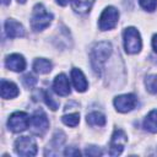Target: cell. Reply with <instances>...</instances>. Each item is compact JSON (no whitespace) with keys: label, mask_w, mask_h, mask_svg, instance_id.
<instances>
[{"label":"cell","mask_w":157,"mask_h":157,"mask_svg":"<svg viewBox=\"0 0 157 157\" xmlns=\"http://www.w3.org/2000/svg\"><path fill=\"white\" fill-rule=\"evenodd\" d=\"M112 53V44L108 42H99L94 44L91 52V65L93 71L101 76L103 65Z\"/></svg>","instance_id":"6da1fadb"},{"label":"cell","mask_w":157,"mask_h":157,"mask_svg":"<svg viewBox=\"0 0 157 157\" xmlns=\"http://www.w3.org/2000/svg\"><path fill=\"white\" fill-rule=\"evenodd\" d=\"M15 151L17 155L23 157H31L37 153V144L32 137L22 136L15 142Z\"/></svg>","instance_id":"8992f818"},{"label":"cell","mask_w":157,"mask_h":157,"mask_svg":"<svg viewBox=\"0 0 157 157\" xmlns=\"http://www.w3.org/2000/svg\"><path fill=\"white\" fill-rule=\"evenodd\" d=\"M22 81H23V83H25V86L26 87H33L34 85H36V82H37V78H34L31 74H27V75H25L23 76V78H22Z\"/></svg>","instance_id":"603a6c76"},{"label":"cell","mask_w":157,"mask_h":157,"mask_svg":"<svg viewBox=\"0 0 157 157\" xmlns=\"http://www.w3.org/2000/svg\"><path fill=\"white\" fill-rule=\"evenodd\" d=\"M31 124V119L25 112H15L10 115L7 120V126L13 132H21L28 128Z\"/></svg>","instance_id":"5b68a950"},{"label":"cell","mask_w":157,"mask_h":157,"mask_svg":"<svg viewBox=\"0 0 157 157\" xmlns=\"http://www.w3.org/2000/svg\"><path fill=\"white\" fill-rule=\"evenodd\" d=\"M53 90L56 94L59 96H67L70 94V83H69V80L66 77V75L64 74H59L54 82H53Z\"/></svg>","instance_id":"30bf717a"},{"label":"cell","mask_w":157,"mask_h":157,"mask_svg":"<svg viewBox=\"0 0 157 157\" xmlns=\"http://www.w3.org/2000/svg\"><path fill=\"white\" fill-rule=\"evenodd\" d=\"M63 123L65 125H69V126H76L80 121V114L78 113H71V114H66V115H63L61 118Z\"/></svg>","instance_id":"ffe728a7"},{"label":"cell","mask_w":157,"mask_h":157,"mask_svg":"<svg viewBox=\"0 0 157 157\" xmlns=\"http://www.w3.org/2000/svg\"><path fill=\"white\" fill-rule=\"evenodd\" d=\"M2 4L4 5H7V4H10V0H2Z\"/></svg>","instance_id":"83f0119b"},{"label":"cell","mask_w":157,"mask_h":157,"mask_svg":"<svg viewBox=\"0 0 157 157\" xmlns=\"http://www.w3.org/2000/svg\"><path fill=\"white\" fill-rule=\"evenodd\" d=\"M16 96H18L17 86L13 82L1 80V97L5 99H10V98H15Z\"/></svg>","instance_id":"5bb4252c"},{"label":"cell","mask_w":157,"mask_h":157,"mask_svg":"<svg viewBox=\"0 0 157 157\" xmlns=\"http://www.w3.org/2000/svg\"><path fill=\"white\" fill-rule=\"evenodd\" d=\"M118 18H119V11L115 7H113V6L105 7L99 17V22H98L99 29L108 31V29L114 28L118 22Z\"/></svg>","instance_id":"277c9868"},{"label":"cell","mask_w":157,"mask_h":157,"mask_svg":"<svg viewBox=\"0 0 157 157\" xmlns=\"http://www.w3.org/2000/svg\"><path fill=\"white\" fill-rule=\"evenodd\" d=\"M64 155H65V156H80L81 152H80L76 147H67V148L65 150Z\"/></svg>","instance_id":"d4e9b609"},{"label":"cell","mask_w":157,"mask_h":157,"mask_svg":"<svg viewBox=\"0 0 157 157\" xmlns=\"http://www.w3.org/2000/svg\"><path fill=\"white\" fill-rule=\"evenodd\" d=\"M94 0H71L72 9L78 13H86L91 10Z\"/></svg>","instance_id":"2e32d148"},{"label":"cell","mask_w":157,"mask_h":157,"mask_svg":"<svg viewBox=\"0 0 157 157\" xmlns=\"http://www.w3.org/2000/svg\"><path fill=\"white\" fill-rule=\"evenodd\" d=\"M5 65L7 69L16 71V72H21L25 70L26 67V60L22 55L20 54H11L6 58L5 60Z\"/></svg>","instance_id":"8fae6325"},{"label":"cell","mask_w":157,"mask_h":157,"mask_svg":"<svg viewBox=\"0 0 157 157\" xmlns=\"http://www.w3.org/2000/svg\"><path fill=\"white\" fill-rule=\"evenodd\" d=\"M124 48L125 52L129 54H136L141 50L142 47V42H141V37L140 33L136 28L134 27H128L124 31Z\"/></svg>","instance_id":"3957f363"},{"label":"cell","mask_w":157,"mask_h":157,"mask_svg":"<svg viewBox=\"0 0 157 157\" xmlns=\"http://www.w3.org/2000/svg\"><path fill=\"white\" fill-rule=\"evenodd\" d=\"M5 32H6L7 37H10V38H18V37L25 36L23 26L12 18H10L5 22Z\"/></svg>","instance_id":"7c38bea8"},{"label":"cell","mask_w":157,"mask_h":157,"mask_svg":"<svg viewBox=\"0 0 157 157\" xmlns=\"http://www.w3.org/2000/svg\"><path fill=\"white\" fill-rule=\"evenodd\" d=\"M17 1H18V2H21V4H23V2L26 1V0H17Z\"/></svg>","instance_id":"f1b7e54d"},{"label":"cell","mask_w":157,"mask_h":157,"mask_svg":"<svg viewBox=\"0 0 157 157\" xmlns=\"http://www.w3.org/2000/svg\"><path fill=\"white\" fill-rule=\"evenodd\" d=\"M33 70L38 74H48L52 70V63L47 59L39 58L33 63Z\"/></svg>","instance_id":"e0dca14e"},{"label":"cell","mask_w":157,"mask_h":157,"mask_svg":"<svg viewBox=\"0 0 157 157\" xmlns=\"http://www.w3.org/2000/svg\"><path fill=\"white\" fill-rule=\"evenodd\" d=\"M140 5L148 12H152L157 7V0H140Z\"/></svg>","instance_id":"44dd1931"},{"label":"cell","mask_w":157,"mask_h":157,"mask_svg":"<svg viewBox=\"0 0 157 157\" xmlns=\"http://www.w3.org/2000/svg\"><path fill=\"white\" fill-rule=\"evenodd\" d=\"M71 80H72V83H74V87L76 88L77 92H85L88 87V83H87V80L83 75V72L80 70V69H76L74 67L71 70Z\"/></svg>","instance_id":"4fadbf2b"},{"label":"cell","mask_w":157,"mask_h":157,"mask_svg":"<svg viewBox=\"0 0 157 157\" xmlns=\"http://www.w3.org/2000/svg\"><path fill=\"white\" fill-rule=\"evenodd\" d=\"M145 85L150 93H157V75H148L145 80Z\"/></svg>","instance_id":"d6986e66"},{"label":"cell","mask_w":157,"mask_h":157,"mask_svg":"<svg viewBox=\"0 0 157 157\" xmlns=\"http://www.w3.org/2000/svg\"><path fill=\"white\" fill-rule=\"evenodd\" d=\"M43 97H44V101H45V103H47V105H49V108L52 109V110H56L58 109V107H59V104L53 99V97L48 93V92H44V94H43Z\"/></svg>","instance_id":"7402d4cb"},{"label":"cell","mask_w":157,"mask_h":157,"mask_svg":"<svg viewBox=\"0 0 157 157\" xmlns=\"http://www.w3.org/2000/svg\"><path fill=\"white\" fill-rule=\"evenodd\" d=\"M144 128L150 132H157V109L151 110L144 120Z\"/></svg>","instance_id":"9a60e30c"},{"label":"cell","mask_w":157,"mask_h":157,"mask_svg":"<svg viewBox=\"0 0 157 157\" xmlns=\"http://www.w3.org/2000/svg\"><path fill=\"white\" fill-rule=\"evenodd\" d=\"M137 104V98L132 93L120 94L114 98V107L120 113H128L132 110Z\"/></svg>","instance_id":"9c48e42d"},{"label":"cell","mask_w":157,"mask_h":157,"mask_svg":"<svg viewBox=\"0 0 157 157\" xmlns=\"http://www.w3.org/2000/svg\"><path fill=\"white\" fill-rule=\"evenodd\" d=\"M86 120L91 126H103L105 124V117L99 112H92L87 114Z\"/></svg>","instance_id":"ac0fdd59"},{"label":"cell","mask_w":157,"mask_h":157,"mask_svg":"<svg viewBox=\"0 0 157 157\" xmlns=\"http://www.w3.org/2000/svg\"><path fill=\"white\" fill-rule=\"evenodd\" d=\"M126 142H128L126 134L121 129H115L113 135H112L110 144H109V155L110 156H119L123 152Z\"/></svg>","instance_id":"ba28073f"},{"label":"cell","mask_w":157,"mask_h":157,"mask_svg":"<svg viewBox=\"0 0 157 157\" xmlns=\"http://www.w3.org/2000/svg\"><path fill=\"white\" fill-rule=\"evenodd\" d=\"M86 155H87V156H93V157H96V156H101V155H102V151H101L98 147H96V146H90V147L86 148Z\"/></svg>","instance_id":"cb8c5ba5"},{"label":"cell","mask_w":157,"mask_h":157,"mask_svg":"<svg viewBox=\"0 0 157 157\" xmlns=\"http://www.w3.org/2000/svg\"><path fill=\"white\" fill-rule=\"evenodd\" d=\"M59 5H61V6H65V5H67L69 4V0H55Z\"/></svg>","instance_id":"4316f807"},{"label":"cell","mask_w":157,"mask_h":157,"mask_svg":"<svg viewBox=\"0 0 157 157\" xmlns=\"http://www.w3.org/2000/svg\"><path fill=\"white\" fill-rule=\"evenodd\" d=\"M53 20V15L45 10L42 4H37L33 7L32 17H31V27L33 31L39 32L47 28Z\"/></svg>","instance_id":"7a4b0ae2"},{"label":"cell","mask_w":157,"mask_h":157,"mask_svg":"<svg viewBox=\"0 0 157 157\" xmlns=\"http://www.w3.org/2000/svg\"><path fill=\"white\" fill-rule=\"evenodd\" d=\"M49 128V120L43 110H37L31 118V131L34 135L42 136Z\"/></svg>","instance_id":"52a82bcc"},{"label":"cell","mask_w":157,"mask_h":157,"mask_svg":"<svg viewBox=\"0 0 157 157\" xmlns=\"http://www.w3.org/2000/svg\"><path fill=\"white\" fill-rule=\"evenodd\" d=\"M152 48H153L155 53H157V34H155L152 37Z\"/></svg>","instance_id":"484cf974"}]
</instances>
